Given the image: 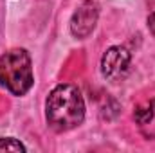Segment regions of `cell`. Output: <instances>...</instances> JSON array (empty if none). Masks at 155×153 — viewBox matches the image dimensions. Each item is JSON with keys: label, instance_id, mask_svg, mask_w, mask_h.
Segmentation results:
<instances>
[{"label": "cell", "instance_id": "cell-1", "mask_svg": "<svg viewBox=\"0 0 155 153\" xmlns=\"http://www.w3.org/2000/svg\"><path fill=\"white\" fill-rule=\"evenodd\" d=\"M45 121L56 133H67L85 121V99L74 85L63 83L51 90L45 101Z\"/></svg>", "mask_w": 155, "mask_h": 153}, {"label": "cell", "instance_id": "cell-2", "mask_svg": "<svg viewBox=\"0 0 155 153\" xmlns=\"http://www.w3.org/2000/svg\"><path fill=\"white\" fill-rule=\"evenodd\" d=\"M35 85L33 60L25 49H11L0 56V86L16 97L25 96Z\"/></svg>", "mask_w": 155, "mask_h": 153}, {"label": "cell", "instance_id": "cell-3", "mask_svg": "<svg viewBox=\"0 0 155 153\" xmlns=\"http://www.w3.org/2000/svg\"><path fill=\"white\" fill-rule=\"evenodd\" d=\"M130 61H132L130 50L126 47L114 45L101 58V74H103L105 79L117 83V81H121L123 77L128 74Z\"/></svg>", "mask_w": 155, "mask_h": 153}, {"label": "cell", "instance_id": "cell-4", "mask_svg": "<svg viewBox=\"0 0 155 153\" xmlns=\"http://www.w3.org/2000/svg\"><path fill=\"white\" fill-rule=\"evenodd\" d=\"M99 18V7L94 0H85L78 5L71 18V34L78 40L88 38L97 24Z\"/></svg>", "mask_w": 155, "mask_h": 153}, {"label": "cell", "instance_id": "cell-5", "mask_svg": "<svg viewBox=\"0 0 155 153\" xmlns=\"http://www.w3.org/2000/svg\"><path fill=\"white\" fill-rule=\"evenodd\" d=\"M0 151H27V146L15 137H0Z\"/></svg>", "mask_w": 155, "mask_h": 153}, {"label": "cell", "instance_id": "cell-6", "mask_svg": "<svg viewBox=\"0 0 155 153\" xmlns=\"http://www.w3.org/2000/svg\"><path fill=\"white\" fill-rule=\"evenodd\" d=\"M155 103L153 105H144V106H139L137 110H135V114H134V117H135V121L143 126V124H148L152 119H153L155 115V110H153Z\"/></svg>", "mask_w": 155, "mask_h": 153}, {"label": "cell", "instance_id": "cell-7", "mask_svg": "<svg viewBox=\"0 0 155 153\" xmlns=\"http://www.w3.org/2000/svg\"><path fill=\"white\" fill-rule=\"evenodd\" d=\"M148 29H150V33L153 34V38H155V9L150 13V16H148Z\"/></svg>", "mask_w": 155, "mask_h": 153}, {"label": "cell", "instance_id": "cell-8", "mask_svg": "<svg viewBox=\"0 0 155 153\" xmlns=\"http://www.w3.org/2000/svg\"><path fill=\"white\" fill-rule=\"evenodd\" d=\"M148 2H155V0H148Z\"/></svg>", "mask_w": 155, "mask_h": 153}]
</instances>
